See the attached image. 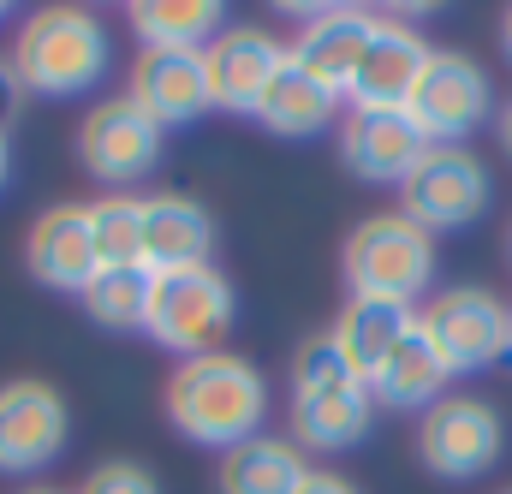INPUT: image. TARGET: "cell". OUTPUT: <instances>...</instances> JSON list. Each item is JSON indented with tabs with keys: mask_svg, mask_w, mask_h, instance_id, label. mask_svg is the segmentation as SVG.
Here are the masks:
<instances>
[{
	"mask_svg": "<svg viewBox=\"0 0 512 494\" xmlns=\"http://www.w3.org/2000/svg\"><path fill=\"white\" fill-rule=\"evenodd\" d=\"M78 494H161V483H155V471L137 465V459H108V465H96V471L84 477Z\"/></svg>",
	"mask_w": 512,
	"mask_h": 494,
	"instance_id": "484cf974",
	"label": "cell"
},
{
	"mask_svg": "<svg viewBox=\"0 0 512 494\" xmlns=\"http://www.w3.org/2000/svg\"><path fill=\"white\" fill-rule=\"evenodd\" d=\"M429 42L411 30V24H399V18H376V36H370V48H364V60H358V72H352V108H376V114H405L411 108V96H417V84H423V72H429Z\"/></svg>",
	"mask_w": 512,
	"mask_h": 494,
	"instance_id": "5bb4252c",
	"label": "cell"
},
{
	"mask_svg": "<svg viewBox=\"0 0 512 494\" xmlns=\"http://www.w3.org/2000/svg\"><path fill=\"white\" fill-rule=\"evenodd\" d=\"M126 102L143 108L161 131L173 125H197L215 102H209V72H203V54H185V48H137L126 72Z\"/></svg>",
	"mask_w": 512,
	"mask_h": 494,
	"instance_id": "4fadbf2b",
	"label": "cell"
},
{
	"mask_svg": "<svg viewBox=\"0 0 512 494\" xmlns=\"http://www.w3.org/2000/svg\"><path fill=\"white\" fill-rule=\"evenodd\" d=\"M24 494H60V489H24Z\"/></svg>",
	"mask_w": 512,
	"mask_h": 494,
	"instance_id": "d6a6232c",
	"label": "cell"
},
{
	"mask_svg": "<svg viewBox=\"0 0 512 494\" xmlns=\"http://www.w3.org/2000/svg\"><path fill=\"white\" fill-rule=\"evenodd\" d=\"M72 441V411L54 381L12 375L0 381V477L48 471Z\"/></svg>",
	"mask_w": 512,
	"mask_h": 494,
	"instance_id": "9c48e42d",
	"label": "cell"
},
{
	"mask_svg": "<svg viewBox=\"0 0 512 494\" xmlns=\"http://www.w3.org/2000/svg\"><path fill=\"white\" fill-rule=\"evenodd\" d=\"M126 18L143 48H185V54H203L227 30L221 0H137Z\"/></svg>",
	"mask_w": 512,
	"mask_h": 494,
	"instance_id": "603a6c76",
	"label": "cell"
},
{
	"mask_svg": "<svg viewBox=\"0 0 512 494\" xmlns=\"http://www.w3.org/2000/svg\"><path fill=\"white\" fill-rule=\"evenodd\" d=\"M507 250H512V239H507Z\"/></svg>",
	"mask_w": 512,
	"mask_h": 494,
	"instance_id": "836d02e7",
	"label": "cell"
},
{
	"mask_svg": "<svg viewBox=\"0 0 512 494\" xmlns=\"http://www.w3.org/2000/svg\"><path fill=\"white\" fill-rule=\"evenodd\" d=\"M298 494H358V483H352V477H340V471H310Z\"/></svg>",
	"mask_w": 512,
	"mask_h": 494,
	"instance_id": "83f0119b",
	"label": "cell"
},
{
	"mask_svg": "<svg viewBox=\"0 0 512 494\" xmlns=\"http://www.w3.org/2000/svg\"><path fill=\"white\" fill-rule=\"evenodd\" d=\"M167 423L191 441V447H215V453H233L262 435V417H268V375L256 370L251 358L239 352H209V358H191L167 375Z\"/></svg>",
	"mask_w": 512,
	"mask_h": 494,
	"instance_id": "6da1fadb",
	"label": "cell"
},
{
	"mask_svg": "<svg viewBox=\"0 0 512 494\" xmlns=\"http://www.w3.org/2000/svg\"><path fill=\"white\" fill-rule=\"evenodd\" d=\"M251 120L262 131H274V137H316V131H328V125L340 120V96L286 60V72L268 84V96L256 102Z\"/></svg>",
	"mask_w": 512,
	"mask_h": 494,
	"instance_id": "7402d4cb",
	"label": "cell"
},
{
	"mask_svg": "<svg viewBox=\"0 0 512 494\" xmlns=\"http://www.w3.org/2000/svg\"><path fill=\"white\" fill-rule=\"evenodd\" d=\"M209 256H215V215L197 197H179V191L143 197V268L149 274L209 268Z\"/></svg>",
	"mask_w": 512,
	"mask_h": 494,
	"instance_id": "ac0fdd59",
	"label": "cell"
},
{
	"mask_svg": "<svg viewBox=\"0 0 512 494\" xmlns=\"http://www.w3.org/2000/svg\"><path fill=\"white\" fill-rule=\"evenodd\" d=\"M501 453H507V423L483 393H447L417 423V459L441 483H477L501 465Z\"/></svg>",
	"mask_w": 512,
	"mask_h": 494,
	"instance_id": "8992f818",
	"label": "cell"
},
{
	"mask_svg": "<svg viewBox=\"0 0 512 494\" xmlns=\"http://www.w3.org/2000/svg\"><path fill=\"white\" fill-rule=\"evenodd\" d=\"M429 149H435V143L411 125V114L352 108V114L340 120V161H346L352 179H364V185H405Z\"/></svg>",
	"mask_w": 512,
	"mask_h": 494,
	"instance_id": "9a60e30c",
	"label": "cell"
},
{
	"mask_svg": "<svg viewBox=\"0 0 512 494\" xmlns=\"http://www.w3.org/2000/svg\"><path fill=\"white\" fill-rule=\"evenodd\" d=\"M507 494H512V489H507Z\"/></svg>",
	"mask_w": 512,
	"mask_h": 494,
	"instance_id": "e575fe53",
	"label": "cell"
},
{
	"mask_svg": "<svg viewBox=\"0 0 512 494\" xmlns=\"http://www.w3.org/2000/svg\"><path fill=\"white\" fill-rule=\"evenodd\" d=\"M376 393L334 346V334H310L292 358V441L304 453H346L370 435Z\"/></svg>",
	"mask_w": 512,
	"mask_h": 494,
	"instance_id": "3957f363",
	"label": "cell"
},
{
	"mask_svg": "<svg viewBox=\"0 0 512 494\" xmlns=\"http://www.w3.org/2000/svg\"><path fill=\"white\" fill-rule=\"evenodd\" d=\"M340 274L352 298H382V304H411L435 286V233H423L411 215L387 209L346 233L340 245Z\"/></svg>",
	"mask_w": 512,
	"mask_h": 494,
	"instance_id": "277c9868",
	"label": "cell"
},
{
	"mask_svg": "<svg viewBox=\"0 0 512 494\" xmlns=\"http://www.w3.org/2000/svg\"><path fill=\"white\" fill-rule=\"evenodd\" d=\"M489 197H495V179H489L483 155L465 143H453V149L435 143L417 161V173L399 185V215H411L423 233H459L489 209Z\"/></svg>",
	"mask_w": 512,
	"mask_h": 494,
	"instance_id": "52a82bcc",
	"label": "cell"
},
{
	"mask_svg": "<svg viewBox=\"0 0 512 494\" xmlns=\"http://www.w3.org/2000/svg\"><path fill=\"white\" fill-rule=\"evenodd\" d=\"M12 72H18L24 96H42V102L90 96L114 72V36H108L102 12H90V6H42L18 24Z\"/></svg>",
	"mask_w": 512,
	"mask_h": 494,
	"instance_id": "7a4b0ae2",
	"label": "cell"
},
{
	"mask_svg": "<svg viewBox=\"0 0 512 494\" xmlns=\"http://www.w3.org/2000/svg\"><path fill=\"white\" fill-rule=\"evenodd\" d=\"M310 477L304 465V447L298 441H280V435H256L245 447L221 453V494H298Z\"/></svg>",
	"mask_w": 512,
	"mask_h": 494,
	"instance_id": "44dd1931",
	"label": "cell"
},
{
	"mask_svg": "<svg viewBox=\"0 0 512 494\" xmlns=\"http://www.w3.org/2000/svg\"><path fill=\"white\" fill-rule=\"evenodd\" d=\"M233 322H239V298H233V280H227L215 262H209V268L155 274L143 334H149L155 346H167L179 364L209 358V352H227Z\"/></svg>",
	"mask_w": 512,
	"mask_h": 494,
	"instance_id": "5b68a950",
	"label": "cell"
},
{
	"mask_svg": "<svg viewBox=\"0 0 512 494\" xmlns=\"http://www.w3.org/2000/svg\"><path fill=\"white\" fill-rule=\"evenodd\" d=\"M149 292H155V274L149 268H102L90 286H84V310L96 328L108 334H143L149 322Z\"/></svg>",
	"mask_w": 512,
	"mask_h": 494,
	"instance_id": "cb8c5ba5",
	"label": "cell"
},
{
	"mask_svg": "<svg viewBox=\"0 0 512 494\" xmlns=\"http://www.w3.org/2000/svg\"><path fill=\"white\" fill-rule=\"evenodd\" d=\"M507 298L489 286H447L417 310V328L441 352L447 375H477L507 358Z\"/></svg>",
	"mask_w": 512,
	"mask_h": 494,
	"instance_id": "ba28073f",
	"label": "cell"
},
{
	"mask_svg": "<svg viewBox=\"0 0 512 494\" xmlns=\"http://www.w3.org/2000/svg\"><path fill=\"white\" fill-rule=\"evenodd\" d=\"M411 125L429 137V143H465L471 131H483V125L495 120V84H489V72L471 60V54H459V48H435L429 54V72H423V84H417V96H411Z\"/></svg>",
	"mask_w": 512,
	"mask_h": 494,
	"instance_id": "30bf717a",
	"label": "cell"
},
{
	"mask_svg": "<svg viewBox=\"0 0 512 494\" xmlns=\"http://www.w3.org/2000/svg\"><path fill=\"white\" fill-rule=\"evenodd\" d=\"M161 143H167V131L149 120L143 108H131L126 96L96 102L84 114V125H78V161H84V173L102 179V185H114V191L155 173Z\"/></svg>",
	"mask_w": 512,
	"mask_h": 494,
	"instance_id": "8fae6325",
	"label": "cell"
},
{
	"mask_svg": "<svg viewBox=\"0 0 512 494\" xmlns=\"http://www.w3.org/2000/svg\"><path fill=\"white\" fill-rule=\"evenodd\" d=\"M507 364H512V310H507Z\"/></svg>",
	"mask_w": 512,
	"mask_h": 494,
	"instance_id": "1f68e13d",
	"label": "cell"
},
{
	"mask_svg": "<svg viewBox=\"0 0 512 494\" xmlns=\"http://www.w3.org/2000/svg\"><path fill=\"white\" fill-rule=\"evenodd\" d=\"M90 233L102 268H143V197L108 191L90 203Z\"/></svg>",
	"mask_w": 512,
	"mask_h": 494,
	"instance_id": "d4e9b609",
	"label": "cell"
},
{
	"mask_svg": "<svg viewBox=\"0 0 512 494\" xmlns=\"http://www.w3.org/2000/svg\"><path fill=\"white\" fill-rule=\"evenodd\" d=\"M6 179H12V143H6V131H0V191H6Z\"/></svg>",
	"mask_w": 512,
	"mask_h": 494,
	"instance_id": "f546056e",
	"label": "cell"
},
{
	"mask_svg": "<svg viewBox=\"0 0 512 494\" xmlns=\"http://www.w3.org/2000/svg\"><path fill=\"white\" fill-rule=\"evenodd\" d=\"M501 54H507V66H512V6L501 12Z\"/></svg>",
	"mask_w": 512,
	"mask_h": 494,
	"instance_id": "4dcf8cb0",
	"label": "cell"
},
{
	"mask_svg": "<svg viewBox=\"0 0 512 494\" xmlns=\"http://www.w3.org/2000/svg\"><path fill=\"white\" fill-rule=\"evenodd\" d=\"M24 102H30V96H24V84H18V72H12V54H0V131L18 120Z\"/></svg>",
	"mask_w": 512,
	"mask_h": 494,
	"instance_id": "4316f807",
	"label": "cell"
},
{
	"mask_svg": "<svg viewBox=\"0 0 512 494\" xmlns=\"http://www.w3.org/2000/svg\"><path fill=\"white\" fill-rule=\"evenodd\" d=\"M24 268L48 292H78L84 298V286L102 274L96 233H90V203H54L48 215H36V227L24 239Z\"/></svg>",
	"mask_w": 512,
	"mask_h": 494,
	"instance_id": "2e32d148",
	"label": "cell"
},
{
	"mask_svg": "<svg viewBox=\"0 0 512 494\" xmlns=\"http://www.w3.org/2000/svg\"><path fill=\"white\" fill-rule=\"evenodd\" d=\"M447 381L453 375L441 364V352L429 346V334L411 328L399 340V352L382 364V375L370 381V393H376V405H387V411H429V405L447 399Z\"/></svg>",
	"mask_w": 512,
	"mask_h": 494,
	"instance_id": "ffe728a7",
	"label": "cell"
},
{
	"mask_svg": "<svg viewBox=\"0 0 512 494\" xmlns=\"http://www.w3.org/2000/svg\"><path fill=\"white\" fill-rule=\"evenodd\" d=\"M376 18L382 12H370V6H310L304 12V30L292 42V66L310 72L316 84H328L334 96H346L352 90V72H358L364 48L376 36Z\"/></svg>",
	"mask_w": 512,
	"mask_h": 494,
	"instance_id": "e0dca14e",
	"label": "cell"
},
{
	"mask_svg": "<svg viewBox=\"0 0 512 494\" xmlns=\"http://www.w3.org/2000/svg\"><path fill=\"white\" fill-rule=\"evenodd\" d=\"M292 48L262 30V24H227L209 48H203V72H209V102L221 114H256V102L268 96V84L286 72Z\"/></svg>",
	"mask_w": 512,
	"mask_h": 494,
	"instance_id": "7c38bea8",
	"label": "cell"
},
{
	"mask_svg": "<svg viewBox=\"0 0 512 494\" xmlns=\"http://www.w3.org/2000/svg\"><path fill=\"white\" fill-rule=\"evenodd\" d=\"M495 137H501V149L512 155V96L501 102V114H495Z\"/></svg>",
	"mask_w": 512,
	"mask_h": 494,
	"instance_id": "f1b7e54d",
	"label": "cell"
},
{
	"mask_svg": "<svg viewBox=\"0 0 512 494\" xmlns=\"http://www.w3.org/2000/svg\"><path fill=\"white\" fill-rule=\"evenodd\" d=\"M411 328H417V310H411V304L352 298L328 334H334V346H340V358H346L352 370L364 375V381H376V375H382V364L399 352V340H405Z\"/></svg>",
	"mask_w": 512,
	"mask_h": 494,
	"instance_id": "d6986e66",
	"label": "cell"
}]
</instances>
